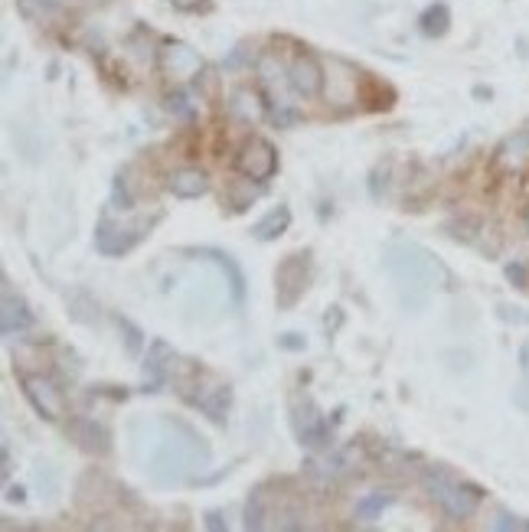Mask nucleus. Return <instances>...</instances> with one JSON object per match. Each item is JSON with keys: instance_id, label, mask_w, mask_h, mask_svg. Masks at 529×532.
<instances>
[{"instance_id": "nucleus-1", "label": "nucleus", "mask_w": 529, "mask_h": 532, "mask_svg": "<svg viewBox=\"0 0 529 532\" xmlns=\"http://www.w3.org/2000/svg\"><path fill=\"white\" fill-rule=\"evenodd\" d=\"M144 438L134 431V448H147L141 457L144 474L157 484H180L193 470H203L209 464V448L196 431L180 422V418H157V422H141Z\"/></svg>"}, {"instance_id": "nucleus-2", "label": "nucleus", "mask_w": 529, "mask_h": 532, "mask_svg": "<svg viewBox=\"0 0 529 532\" xmlns=\"http://www.w3.org/2000/svg\"><path fill=\"white\" fill-rule=\"evenodd\" d=\"M383 265L405 294V304H422L432 288H448L451 284L448 268L415 242H389Z\"/></svg>"}, {"instance_id": "nucleus-3", "label": "nucleus", "mask_w": 529, "mask_h": 532, "mask_svg": "<svg viewBox=\"0 0 529 532\" xmlns=\"http://www.w3.org/2000/svg\"><path fill=\"white\" fill-rule=\"evenodd\" d=\"M422 484L428 490V497H432L441 510H445V516H451V519H471L484 503L481 487L464 484V480H454L445 467H428L422 474Z\"/></svg>"}, {"instance_id": "nucleus-4", "label": "nucleus", "mask_w": 529, "mask_h": 532, "mask_svg": "<svg viewBox=\"0 0 529 532\" xmlns=\"http://www.w3.org/2000/svg\"><path fill=\"white\" fill-rule=\"evenodd\" d=\"M311 288V252H294L275 271V301L278 311H291Z\"/></svg>"}, {"instance_id": "nucleus-5", "label": "nucleus", "mask_w": 529, "mask_h": 532, "mask_svg": "<svg viewBox=\"0 0 529 532\" xmlns=\"http://www.w3.org/2000/svg\"><path fill=\"white\" fill-rule=\"evenodd\" d=\"M203 56L196 53L190 43L183 40H164L157 46V72L167 79V82H190L196 76H203Z\"/></svg>"}, {"instance_id": "nucleus-6", "label": "nucleus", "mask_w": 529, "mask_h": 532, "mask_svg": "<svg viewBox=\"0 0 529 532\" xmlns=\"http://www.w3.org/2000/svg\"><path fill=\"white\" fill-rule=\"evenodd\" d=\"M183 386L196 389V392H187V402H190L193 408H200V412L209 418V422L226 425V412H229V402H232L229 382H219V379H213V376L196 373L193 382H183Z\"/></svg>"}, {"instance_id": "nucleus-7", "label": "nucleus", "mask_w": 529, "mask_h": 532, "mask_svg": "<svg viewBox=\"0 0 529 532\" xmlns=\"http://www.w3.org/2000/svg\"><path fill=\"white\" fill-rule=\"evenodd\" d=\"M20 389L27 395V402L33 405V412L46 418V422H63L66 415V399L63 389L43 373H20Z\"/></svg>"}, {"instance_id": "nucleus-8", "label": "nucleus", "mask_w": 529, "mask_h": 532, "mask_svg": "<svg viewBox=\"0 0 529 532\" xmlns=\"http://www.w3.org/2000/svg\"><path fill=\"white\" fill-rule=\"evenodd\" d=\"M236 173H242L245 180L252 183H265L278 173V151L272 141L265 138H249L236 154Z\"/></svg>"}, {"instance_id": "nucleus-9", "label": "nucleus", "mask_w": 529, "mask_h": 532, "mask_svg": "<svg viewBox=\"0 0 529 532\" xmlns=\"http://www.w3.org/2000/svg\"><path fill=\"white\" fill-rule=\"evenodd\" d=\"M144 229H147V222H134V226H115V222L102 219V222H98V229H95V249L102 255L118 258V255L131 252L134 245L144 239Z\"/></svg>"}, {"instance_id": "nucleus-10", "label": "nucleus", "mask_w": 529, "mask_h": 532, "mask_svg": "<svg viewBox=\"0 0 529 532\" xmlns=\"http://www.w3.org/2000/svg\"><path fill=\"white\" fill-rule=\"evenodd\" d=\"M180 356L170 343L164 340H154L151 350H147V360H144V376H147V392H161L164 382L177 379V369H180Z\"/></svg>"}, {"instance_id": "nucleus-11", "label": "nucleus", "mask_w": 529, "mask_h": 532, "mask_svg": "<svg viewBox=\"0 0 529 532\" xmlns=\"http://www.w3.org/2000/svg\"><path fill=\"white\" fill-rule=\"evenodd\" d=\"M294 431H298L301 444H307V448H327L330 438H334V425L317 412L311 399H304V412L301 405H294Z\"/></svg>"}, {"instance_id": "nucleus-12", "label": "nucleus", "mask_w": 529, "mask_h": 532, "mask_svg": "<svg viewBox=\"0 0 529 532\" xmlns=\"http://www.w3.org/2000/svg\"><path fill=\"white\" fill-rule=\"evenodd\" d=\"M288 85L301 98L321 95V89H324V69H321V63H317V56H311V53H298V56H294L291 66H288Z\"/></svg>"}, {"instance_id": "nucleus-13", "label": "nucleus", "mask_w": 529, "mask_h": 532, "mask_svg": "<svg viewBox=\"0 0 529 532\" xmlns=\"http://www.w3.org/2000/svg\"><path fill=\"white\" fill-rule=\"evenodd\" d=\"M33 324V314L27 301L14 294L10 288V278L4 275V304H0V330H4V337H14V333H23Z\"/></svg>"}, {"instance_id": "nucleus-14", "label": "nucleus", "mask_w": 529, "mask_h": 532, "mask_svg": "<svg viewBox=\"0 0 529 532\" xmlns=\"http://www.w3.org/2000/svg\"><path fill=\"white\" fill-rule=\"evenodd\" d=\"M69 435L85 454H108L112 451V435L95 422V418H72Z\"/></svg>"}, {"instance_id": "nucleus-15", "label": "nucleus", "mask_w": 529, "mask_h": 532, "mask_svg": "<svg viewBox=\"0 0 529 532\" xmlns=\"http://www.w3.org/2000/svg\"><path fill=\"white\" fill-rule=\"evenodd\" d=\"M167 187L177 200H200V196L209 193V177L200 167H180V170L170 173Z\"/></svg>"}, {"instance_id": "nucleus-16", "label": "nucleus", "mask_w": 529, "mask_h": 532, "mask_svg": "<svg viewBox=\"0 0 529 532\" xmlns=\"http://www.w3.org/2000/svg\"><path fill=\"white\" fill-rule=\"evenodd\" d=\"M494 164H497V170H503V173H516V170H523V167L529 164V131L510 134V138L497 147Z\"/></svg>"}, {"instance_id": "nucleus-17", "label": "nucleus", "mask_w": 529, "mask_h": 532, "mask_svg": "<svg viewBox=\"0 0 529 532\" xmlns=\"http://www.w3.org/2000/svg\"><path fill=\"white\" fill-rule=\"evenodd\" d=\"M193 255L209 258V262H216L219 268H223V275H229L232 301H236V304H242V301H245V275H242V268H239L236 262H232V255L219 252V249H193Z\"/></svg>"}, {"instance_id": "nucleus-18", "label": "nucleus", "mask_w": 529, "mask_h": 532, "mask_svg": "<svg viewBox=\"0 0 529 532\" xmlns=\"http://www.w3.org/2000/svg\"><path fill=\"white\" fill-rule=\"evenodd\" d=\"M229 111H232V115H236L239 121H245V125H258V121L268 115L262 95L252 92V89H236V92H232Z\"/></svg>"}, {"instance_id": "nucleus-19", "label": "nucleus", "mask_w": 529, "mask_h": 532, "mask_svg": "<svg viewBox=\"0 0 529 532\" xmlns=\"http://www.w3.org/2000/svg\"><path fill=\"white\" fill-rule=\"evenodd\" d=\"M288 226H291V209L281 203V206H275L272 213H268L265 219H258L255 226H252V235L258 242H275L278 235H285L288 232Z\"/></svg>"}, {"instance_id": "nucleus-20", "label": "nucleus", "mask_w": 529, "mask_h": 532, "mask_svg": "<svg viewBox=\"0 0 529 532\" xmlns=\"http://www.w3.org/2000/svg\"><path fill=\"white\" fill-rule=\"evenodd\" d=\"M448 27H451V10L445 4H432L422 17H418V30H422L428 40H438V36H445Z\"/></svg>"}, {"instance_id": "nucleus-21", "label": "nucleus", "mask_w": 529, "mask_h": 532, "mask_svg": "<svg viewBox=\"0 0 529 532\" xmlns=\"http://www.w3.org/2000/svg\"><path fill=\"white\" fill-rule=\"evenodd\" d=\"M327 98L334 105H347V102H356V98H360V89H356V76H353L350 66H343V76H330Z\"/></svg>"}, {"instance_id": "nucleus-22", "label": "nucleus", "mask_w": 529, "mask_h": 532, "mask_svg": "<svg viewBox=\"0 0 529 532\" xmlns=\"http://www.w3.org/2000/svg\"><path fill=\"white\" fill-rule=\"evenodd\" d=\"M392 493H366V497L356 503V519H363V523H373V519L383 516L389 506H392Z\"/></svg>"}, {"instance_id": "nucleus-23", "label": "nucleus", "mask_w": 529, "mask_h": 532, "mask_svg": "<svg viewBox=\"0 0 529 532\" xmlns=\"http://www.w3.org/2000/svg\"><path fill=\"white\" fill-rule=\"evenodd\" d=\"M245 529H265V487H255L245 503Z\"/></svg>"}, {"instance_id": "nucleus-24", "label": "nucleus", "mask_w": 529, "mask_h": 532, "mask_svg": "<svg viewBox=\"0 0 529 532\" xmlns=\"http://www.w3.org/2000/svg\"><path fill=\"white\" fill-rule=\"evenodd\" d=\"M17 10L27 20H43L56 10V0H17Z\"/></svg>"}, {"instance_id": "nucleus-25", "label": "nucleus", "mask_w": 529, "mask_h": 532, "mask_svg": "<svg viewBox=\"0 0 529 532\" xmlns=\"http://www.w3.org/2000/svg\"><path fill=\"white\" fill-rule=\"evenodd\" d=\"M490 526H494L497 532H529V519L513 516V513H497Z\"/></svg>"}, {"instance_id": "nucleus-26", "label": "nucleus", "mask_w": 529, "mask_h": 532, "mask_svg": "<svg viewBox=\"0 0 529 532\" xmlns=\"http://www.w3.org/2000/svg\"><path fill=\"white\" fill-rule=\"evenodd\" d=\"M115 320H118V330H121V333H125L128 353H134V356H138V353H141V330H138V327H134L128 317H115Z\"/></svg>"}, {"instance_id": "nucleus-27", "label": "nucleus", "mask_w": 529, "mask_h": 532, "mask_svg": "<svg viewBox=\"0 0 529 532\" xmlns=\"http://www.w3.org/2000/svg\"><path fill=\"white\" fill-rule=\"evenodd\" d=\"M164 108L170 111V115H177V118H190L193 115V108H190L187 95H183V92H170L164 98Z\"/></svg>"}, {"instance_id": "nucleus-28", "label": "nucleus", "mask_w": 529, "mask_h": 532, "mask_svg": "<svg viewBox=\"0 0 529 532\" xmlns=\"http://www.w3.org/2000/svg\"><path fill=\"white\" fill-rule=\"evenodd\" d=\"M497 314L507 320V324H529V314H523V307H510V304H500Z\"/></svg>"}, {"instance_id": "nucleus-29", "label": "nucleus", "mask_w": 529, "mask_h": 532, "mask_svg": "<svg viewBox=\"0 0 529 532\" xmlns=\"http://www.w3.org/2000/svg\"><path fill=\"white\" fill-rule=\"evenodd\" d=\"M134 200H131V193H128V180L125 177H118L115 180V209H131Z\"/></svg>"}, {"instance_id": "nucleus-30", "label": "nucleus", "mask_w": 529, "mask_h": 532, "mask_svg": "<svg viewBox=\"0 0 529 532\" xmlns=\"http://www.w3.org/2000/svg\"><path fill=\"white\" fill-rule=\"evenodd\" d=\"M278 346L281 350H304L307 340L301 337V333H285V337H278Z\"/></svg>"}, {"instance_id": "nucleus-31", "label": "nucleus", "mask_w": 529, "mask_h": 532, "mask_svg": "<svg viewBox=\"0 0 529 532\" xmlns=\"http://www.w3.org/2000/svg\"><path fill=\"white\" fill-rule=\"evenodd\" d=\"M183 14H193V10H206V0H170Z\"/></svg>"}, {"instance_id": "nucleus-32", "label": "nucleus", "mask_w": 529, "mask_h": 532, "mask_svg": "<svg viewBox=\"0 0 529 532\" xmlns=\"http://www.w3.org/2000/svg\"><path fill=\"white\" fill-rule=\"evenodd\" d=\"M206 529H213V532H223V529H226V519H223V513H219V510L206 513Z\"/></svg>"}, {"instance_id": "nucleus-33", "label": "nucleus", "mask_w": 529, "mask_h": 532, "mask_svg": "<svg viewBox=\"0 0 529 532\" xmlns=\"http://www.w3.org/2000/svg\"><path fill=\"white\" fill-rule=\"evenodd\" d=\"M507 278L516 281V288H526V271H523V265H510V268H507Z\"/></svg>"}, {"instance_id": "nucleus-34", "label": "nucleus", "mask_w": 529, "mask_h": 532, "mask_svg": "<svg viewBox=\"0 0 529 532\" xmlns=\"http://www.w3.org/2000/svg\"><path fill=\"white\" fill-rule=\"evenodd\" d=\"M23 497H27V493H23V487H10L7 490V500L10 503H23Z\"/></svg>"}, {"instance_id": "nucleus-35", "label": "nucleus", "mask_w": 529, "mask_h": 532, "mask_svg": "<svg viewBox=\"0 0 529 532\" xmlns=\"http://www.w3.org/2000/svg\"><path fill=\"white\" fill-rule=\"evenodd\" d=\"M337 324H340V307H334V317L327 314V333H334V330H337Z\"/></svg>"}, {"instance_id": "nucleus-36", "label": "nucleus", "mask_w": 529, "mask_h": 532, "mask_svg": "<svg viewBox=\"0 0 529 532\" xmlns=\"http://www.w3.org/2000/svg\"><path fill=\"white\" fill-rule=\"evenodd\" d=\"M10 477V444L4 441V480Z\"/></svg>"}, {"instance_id": "nucleus-37", "label": "nucleus", "mask_w": 529, "mask_h": 532, "mask_svg": "<svg viewBox=\"0 0 529 532\" xmlns=\"http://www.w3.org/2000/svg\"><path fill=\"white\" fill-rule=\"evenodd\" d=\"M520 360H523V366H526V369H529V346H526V350H523V353H520Z\"/></svg>"}, {"instance_id": "nucleus-38", "label": "nucleus", "mask_w": 529, "mask_h": 532, "mask_svg": "<svg viewBox=\"0 0 529 532\" xmlns=\"http://www.w3.org/2000/svg\"><path fill=\"white\" fill-rule=\"evenodd\" d=\"M523 222H526V229H529V206H526V213H523Z\"/></svg>"}]
</instances>
